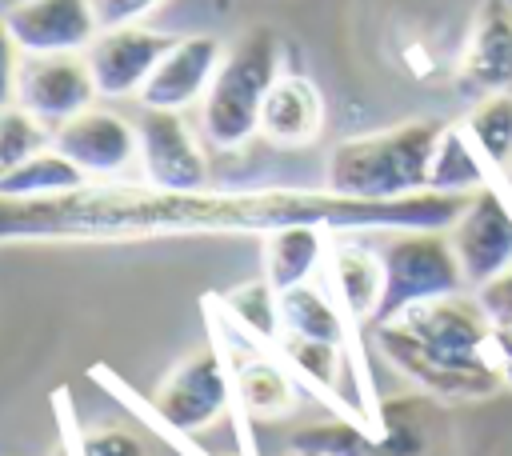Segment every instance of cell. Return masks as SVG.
Here are the masks:
<instances>
[{
	"mask_svg": "<svg viewBox=\"0 0 512 456\" xmlns=\"http://www.w3.org/2000/svg\"><path fill=\"white\" fill-rule=\"evenodd\" d=\"M468 196L408 192L392 200L344 196L332 188H252V192H172L152 184L88 180L76 192L48 200L0 196V244L56 240V244H116L156 236H264L284 224H320L340 232H448Z\"/></svg>",
	"mask_w": 512,
	"mask_h": 456,
	"instance_id": "obj_1",
	"label": "cell"
},
{
	"mask_svg": "<svg viewBox=\"0 0 512 456\" xmlns=\"http://www.w3.org/2000/svg\"><path fill=\"white\" fill-rule=\"evenodd\" d=\"M372 340L404 380L436 400H488L504 388L492 356V320L468 288L372 324Z\"/></svg>",
	"mask_w": 512,
	"mask_h": 456,
	"instance_id": "obj_2",
	"label": "cell"
},
{
	"mask_svg": "<svg viewBox=\"0 0 512 456\" xmlns=\"http://www.w3.org/2000/svg\"><path fill=\"white\" fill-rule=\"evenodd\" d=\"M440 132H444V120L420 116V120H404L380 132L348 136L328 152L324 188L344 192V196H368V200L424 192Z\"/></svg>",
	"mask_w": 512,
	"mask_h": 456,
	"instance_id": "obj_3",
	"label": "cell"
},
{
	"mask_svg": "<svg viewBox=\"0 0 512 456\" xmlns=\"http://www.w3.org/2000/svg\"><path fill=\"white\" fill-rule=\"evenodd\" d=\"M280 76V36L268 24L240 32L200 100V132L212 148L236 152L260 136V108Z\"/></svg>",
	"mask_w": 512,
	"mask_h": 456,
	"instance_id": "obj_4",
	"label": "cell"
},
{
	"mask_svg": "<svg viewBox=\"0 0 512 456\" xmlns=\"http://www.w3.org/2000/svg\"><path fill=\"white\" fill-rule=\"evenodd\" d=\"M380 260H384V300L372 324H384L420 300H436L468 288L448 232H432V228L388 232Z\"/></svg>",
	"mask_w": 512,
	"mask_h": 456,
	"instance_id": "obj_5",
	"label": "cell"
},
{
	"mask_svg": "<svg viewBox=\"0 0 512 456\" xmlns=\"http://www.w3.org/2000/svg\"><path fill=\"white\" fill-rule=\"evenodd\" d=\"M232 396H236V392H232V372L224 368L220 352L204 348V352L180 360V364L164 376V384H160L156 396H152V408L160 412V420H164L168 428L192 436V432L212 428V424L228 412Z\"/></svg>",
	"mask_w": 512,
	"mask_h": 456,
	"instance_id": "obj_6",
	"label": "cell"
},
{
	"mask_svg": "<svg viewBox=\"0 0 512 456\" xmlns=\"http://www.w3.org/2000/svg\"><path fill=\"white\" fill-rule=\"evenodd\" d=\"M96 80L84 52H40L20 56L16 68V104L28 108L48 128L96 104Z\"/></svg>",
	"mask_w": 512,
	"mask_h": 456,
	"instance_id": "obj_7",
	"label": "cell"
},
{
	"mask_svg": "<svg viewBox=\"0 0 512 456\" xmlns=\"http://www.w3.org/2000/svg\"><path fill=\"white\" fill-rule=\"evenodd\" d=\"M136 136H140L144 184L172 188V192H200V188H208V160H204L200 140L188 128L184 112L144 108L140 120H136Z\"/></svg>",
	"mask_w": 512,
	"mask_h": 456,
	"instance_id": "obj_8",
	"label": "cell"
},
{
	"mask_svg": "<svg viewBox=\"0 0 512 456\" xmlns=\"http://www.w3.org/2000/svg\"><path fill=\"white\" fill-rule=\"evenodd\" d=\"M452 248L460 256L464 280L476 292L480 284L496 280L500 272L512 268V204L508 196L496 192V184L480 188L468 196L464 212L448 228Z\"/></svg>",
	"mask_w": 512,
	"mask_h": 456,
	"instance_id": "obj_9",
	"label": "cell"
},
{
	"mask_svg": "<svg viewBox=\"0 0 512 456\" xmlns=\"http://www.w3.org/2000/svg\"><path fill=\"white\" fill-rule=\"evenodd\" d=\"M52 148H60L88 180H116L132 160H140L136 120H124L120 112L96 104L56 124Z\"/></svg>",
	"mask_w": 512,
	"mask_h": 456,
	"instance_id": "obj_10",
	"label": "cell"
},
{
	"mask_svg": "<svg viewBox=\"0 0 512 456\" xmlns=\"http://www.w3.org/2000/svg\"><path fill=\"white\" fill-rule=\"evenodd\" d=\"M176 36L144 28V24H120V28H100L96 40L84 48L96 92L104 100H128L140 96V88L148 84L152 68L160 64V56L168 52Z\"/></svg>",
	"mask_w": 512,
	"mask_h": 456,
	"instance_id": "obj_11",
	"label": "cell"
},
{
	"mask_svg": "<svg viewBox=\"0 0 512 456\" xmlns=\"http://www.w3.org/2000/svg\"><path fill=\"white\" fill-rule=\"evenodd\" d=\"M456 84L472 100L512 92V4L508 0H480L464 36Z\"/></svg>",
	"mask_w": 512,
	"mask_h": 456,
	"instance_id": "obj_12",
	"label": "cell"
},
{
	"mask_svg": "<svg viewBox=\"0 0 512 456\" xmlns=\"http://www.w3.org/2000/svg\"><path fill=\"white\" fill-rule=\"evenodd\" d=\"M224 60V44L208 32L196 36H176L168 44V52L160 56V64L152 68L148 84L140 88V108H168V112H184L192 104L204 100L216 68Z\"/></svg>",
	"mask_w": 512,
	"mask_h": 456,
	"instance_id": "obj_13",
	"label": "cell"
},
{
	"mask_svg": "<svg viewBox=\"0 0 512 456\" xmlns=\"http://www.w3.org/2000/svg\"><path fill=\"white\" fill-rule=\"evenodd\" d=\"M4 20L24 56L84 52L100 32L92 0H16Z\"/></svg>",
	"mask_w": 512,
	"mask_h": 456,
	"instance_id": "obj_14",
	"label": "cell"
},
{
	"mask_svg": "<svg viewBox=\"0 0 512 456\" xmlns=\"http://www.w3.org/2000/svg\"><path fill=\"white\" fill-rule=\"evenodd\" d=\"M324 272H328V292L336 296L344 316L352 324L372 328V320L380 312V300H384V260H380V252L352 240V232H340L328 244Z\"/></svg>",
	"mask_w": 512,
	"mask_h": 456,
	"instance_id": "obj_15",
	"label": "cell"
},
{
	"mask_svg": "<svg viewBox=\"0 0 512 456\" xmlns=\"http://www.w3.org/2000/svg\"><path fill=\"white\" fill-rule=\"evenodd\" d=\"M324 132V96L300 72H280L260 108V136L276 148H308Z\"/></svg>",
	"mask_w": 512,
	"mask_h": 456,
	"instance_id": "obj_16",
	"label": "cell"
},
{
	"mask_svg": "<svg viewBox=\"0 0 512 456\" xmlns=\"http://www.w3.org/2000/svg\"><path fill=\"white\" fill-rule=\"evenodd\" d=\"M288 448L316 452V456H416L424 444L404 424L368 428L360 420H328V424L296 428L288 436Z\"/></svg>",
	"mask_w": 512,
	"mask_h": 456,
	"instance_id": "obj_17",
	"label": "cell"
},
{
	"mask_svg": "<svg viewBox=\"0 0 512 456\" xmlns=\"http://www.w3.org/2000/svg\"><path fill=\"white\" fill-rule=\"evenodd\" d=\"M260 240H264V280L276 292H284V288L308 284L316 268H324L332 232L320 224H284L264 232Z\"/></svg>",
	"mask_w": 512,
	"mask_h": 456,
	"instance_id": "obj_18",
	"label": "cell"
},
{
	"mask_svg": "<svg viewBox=\"0 0 512 456\" xmlns=\"http://www.w3.org/2000/svg\"><path fill=\"white\" fill-rule=\"evenodd\" d=\"M492 184L488 160L464 132V124H444L432 164H428V188L432 192H452V196H472Z\"/></svg>",
	"mask_w": 512,
	"mask_h": 456,
	"instance_id": "obj_19",
	"label": "cell"
},
{
	"mask_svg": "<svg viewBox=\"0 0 512 456\" xmlns=\"http://www.w3.org/2000/svg\"><path fill=\"white\" fill-rule=\"evenodd\" d=\"M280 324L292 336H308V340H328V344H348V316L336 304L332 292L308 284L284 288L280 292Z\"/></svg>",
	"mask_w": 512,
	"mask_h": 456,
	"instance_id": "obj_20",
	"label": "cell"
},
{
	"mask_svg": "<svg viewBox=\"0 0 512 456\" xmlns=\"http://www.w3.org/2000/svg\"><path fill=\"white\" fill-rule=\"evenodd\" d=\"M88 176L60 152V148H40L28 160H20L12 172L0 176V196L4 200H48L84 188Z\"/></svg>",
	"mask_w": 512,
	"mask_h": 456,
	"instance_id": "obj_21",
	"label": "cell"
},
{
	"mask_svg": "<svg viewBox=\"0 0 512 456\" xmlns=\"http://www.w3.org/2000/svg\"><path fill=\"white\" fill-rule=\"evenodd\" d=\"M232 392H236V404L252 420H280L296 408V388L288 372L264 356L240 360V368L232 372Z\"/></svg>",
	"mask_w": 512,
	"mask_h": 456,
	"instance_id": "obj_22",
	"label": "cell"
},
{
	"mask_svg": "<svg viewBox=\"0 0 512 456\" xmlns=\"http://www.w3.org/2000/svg\"><path fill=\"white\" fill-rule=\"evenodd\" d=\"M276 348H280V356H284L300 376H308L320 392H328L332 404L352 408V400H348V392H344V356H348V344H328V340H308V336L280 332ZM352 416H356V412H352Z\"/></svg>",
	"mask_w": 512,
	"mask_h": 456,
	"instance_id": "obj_23",
	"label": "cell"
},
{
	"mask_svg": "<svg viewBox=\"0 0 512 456\" xmlns=\"http://www.w3.org/2000/svg\"><path fill=\"white\" fill-rule=\"evenodd\" d=\"M464 132L472 136V144L492 168H508L512 164V92L480 96L464 116Z\"/></svg>",
	"mask_w": 512,
	"mask_h": 456,
	"instance_id": "obj_24",
	"label": "cell"
},
{
	"mask_svg": "<svg viewBox=\"0 0 512 456\" xmlns=\"http://www.w3.org/2000/svg\"><path fill=\"white\" fill-rule=\"evenodd\" d=\"M224 308L232 312V320L248 336L264 340V344H276L280 332H284V324H280V292L268 280H244V284H236L232 292H224Z\"/></svg>",
	"mask_w": 512,
	"mask_h": 456,
	"instance_id": "obj_25",
	"label": "cell"
},
{
	"mask_svg": "<svg viewBox=\"0 0 512 456\" xmlns=\"http://www.w3.org/2000/svg\"><path fill=\"white\" fill-rule=\"evenodd\" d=\"M48 144H52V128L36 120L28 108H20L16 100L0 108V176Z\"/></svg>",
	"mask_w": 512,
	"mask_h": 456,
	"instance_id": "obj_26",
	"label": "cell"
},
{
	"mask_svg": "<svg viewBox=\"0 0 512 456\" xmlns=\"http://www.w3.org/2000/svg\"><path fill=\"white\" fill-rule=\"evenodd\" d=\"M76 456H148V444L120 424H104V428H88L76 440Z\"/></svg>",
	"mask_w": 512,
	"mask_h": 456,
	"instance_id": "obj_27",
	"label": "cell"
},
{
	"mask_svg": "<svg viewBox=\"0 0 512 456\" xmlns=\"http://www.w3.org/2000/svg\"><path fill=\"white\" fill-rule=\"evenodd\" d=\"M164 0H92L100 28H120V24H140L144 16H152Z\"/></svg>",
	"mask_w": 512,
	"mask_h": 456,
	"instance_id": "obj_28",
	"label": "cell"
},
{
	"mask_svg": "<svg viewBox=\"0 0 512 456\" xmlns=\"http://www.w3.org/2000/svg\"><path fill=\"white\" fill-rule=\"evenodd\" d=\"M20 44L8 32V20L0 16V108L16 100V68H20Z\"/></svg>",
	"mask_w": 512,
	"mask_h": 456,
	"instance_id": "obj_29",
	"label": "cell"
},
{
	"mask_svg": "<svg viewBox=\"0 0 512 456\" xmlns=\"http://www.w3.org/2000/svg\"><path fill=\"white\" fill-rule=\"evenodd\" d=\"M492 320V356H496V368L504 376V388H512V312H500V316H488Z\"/></svg>",
	"mask_w": 512,
	"mask_h": 456,
	"instance_id": "obj_30",
	"label": "cell"
},
{
	"mask_svg": "<svg viewBox=\"0 0 512 456\" xmlns=\"http://www.w3.org/2000/svg\"><path fill=\"white\" fill-rule=\"evenodd\" d=\"M284 456H316V452H300V448H288Z\"/></svg>",
	"mask_w": 512,
	"mask_h": 456,
	"instance_id": "obj_31",
	"label": "cell"
}]
</instances>
